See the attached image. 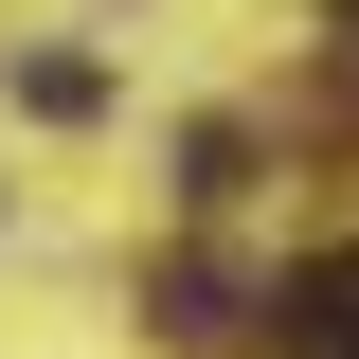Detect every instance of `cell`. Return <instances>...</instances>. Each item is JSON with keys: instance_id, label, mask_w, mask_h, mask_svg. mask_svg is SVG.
Returning a JSON list of instances; mask_svg holds the SVG:
<instances>
[{"instance_id": "cell-1", "label": "cell", "mask_w": 359, "mask_h": 359, "mask_svg": "<svg viewBox=\"0 0 359 359\" xmlns=\"http://www.w3.org/2000/svg\"><path fill=\"white\" fill-rule=\"evenodd\" d=\"M252 323H269L287 359H359V252H306V269H287Z\"/></svg>"}, {"instance_id": "cell-2", "label": "cell", "mask_w": 359, "mask_h": 359, "mask_svg": "<svg viewBox=\"0 0 359 359\" xmlns=\"http://www.w3.org/2000/svg\"><path fill=\"white\" fill-rule=\"evenodd\" d=\"M144 306H162V341H233V269H162Z\"/></svg>"}, {"instance_id": "cell-3", "label": "cell", "mask_w": 359, "mask_h": 359, "mask_svg": "<svg viewBox=\"0 0 359 359\" xmlns=\"http://www.w3.org/2000/svg\"><path fill=\"white\" fill-rule=\"evenodd\" d=\"M233 180H252V126H198V144H180V198H198V216H216Z\"/></svg>"}, {"instance_id": "cell-4", "label": "cell", "mask_w": 359, "mask_h": 359, "mask_svg": "<svg viewBox=\"0 0 359 359\" xmlns=\"http://www.w3.org/2000/svg\"><path fill=\"white\" fill-rule=\"evenodd\" d=\"M323 18H341V36H359V0H323Z\"/></svg>"}]
</instances>
